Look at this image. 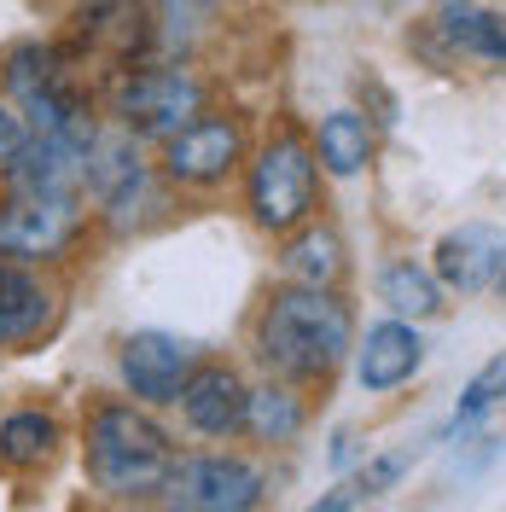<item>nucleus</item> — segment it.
Listing matches in <instances>:
<instances>
[{
  "label": "nucleus",
  "mask_w": 506,
  "mask_h": 512,
  "mask_svg": "<svg viewBox=\"0 0 506 512\" xmlns=\"http://www.w3.org/2000/svg\"><path fill=\"white\" fill-rule=\"evenodd\" d=\"M349 350V309L326 286L280 291L262 315V361L291 379H326Z\"/></svg>",
  "instance_id": "1"
},
{
  "label": "nucleus",
  "mask_w": 506,
  "mask_h": 512,
  "mask_svg": "<svg viewBox=\"0 0 506 512\" xmlns=\"http://www.w3.org/2000/svg\"><path fill=\"white\" fill-rule=\"evenodd\" d=\"M88 466L94 483L117 501H152L175 478V448L158 425L134 408H99L88 425Z\"/></svg>",
  "instance_id": "2"
},
{
  "label": "nucleus",
  "mask_w": 506,
  "mask_h": 512,
  "mask_svg": "<svg viewBox=\"0 0 506 512\" xmlns=\"http://www.w3.org/2000/svg\"><path fill=\"white\" fill-rule=\"evenodd\" d=\"M315 204V152L297 140V134H280L262 146V158L251 169V210L262 227H297Z\"/></svg>",
  "instance_id": "3"
},
{
  "label": "nucleus",
  "mask_w": 506,
  "mask_h": 512,
  "mask_svg": "<svg viewBox=\"0 0 506 512\" xmlns=\"http://www.w3.org/2000/svg\"><path fill=\"white\" fill-rule=\"evenodd\" d=\"M88 158H94V128H88V117L41 128L35 140L18 146L12 187L18 192H76V181H88Z\"/></svg>",
  "instance_id": "4"
},
{
  "label": "nucleus",
  "mask_w": 506,
  "mask_h": 512,
  "mask_svg": "<svg viewBox=\"0 0 506 512\" xmlns=\"http://www.w3.org/2000/svg\"><path fill=\"white\" fill-rule=\"evenodd\" d=\"M76 239V204L70 192H18L6 210H0V251L41 262V256H59Z\"/></svg>",
  "instance_id": "5"
},
{
  "label": "nucleus",
  "mask_w": 506,
  "mask_h": 512,
  "mask_svg": "<svg viewBox=\"0 0 506 512\" xmlns=\"http://www.w3.org/2000/svg\"><path fill=\"white\" fill-rule=\"evenodd\" d=\"M198 105H204V94L181 70H134L117 88V111L140 134H175V128H187L198 117Z\"/></svg>",
  "instance_id": "6"
},
{
  "label": "nucleus",
  "mask_w": 506,
  "mask_h": 512,
  "mask_svg": "<svg viewBox=\"0 0 506 512\" xmlns=\"http://www.w3.org/2000/svg\"><path fill=\"white\" fill-rule=\"evenodd\" d=\"M123 379L140 402H181L192 379V350L169 332H134L123 344Z\"/></svg>",
  "instance_id": "7"
},
{
  "label": "nucleus",
  "mask_w": 506,
  "mask_h": 512,
  "mask_svg": "<svg viewBox=\"0 0 506 512\" xmlns=\"http://www.w3.org/2000/svg\"><path fill=\"white\" fill-rule=\"evenodd\" d=\"M169 495L181 507H204V512H239L262 501V478L245 460H227V454H210V460H192L169 478Z\"/></svg>",
  "instance_id": "8"
},
{
  "label": "nucleus",
  "mask_w": 506,
  "mask_h": 512,
  "mask_svg": "<svg viewBox=\"0 0 506 512\" xmlns=\"http://www.w3.org/2000/svg\"><path fill=\"white\" fill-rule=\"evenodd\" d=\"M239 158V128L227 117H192L187 128L169 134V175L187 181V187H210L222 181Z\"/></svg>",
  "instance_id": "9"
},
{
  "label": "nucleus",
  "mask_w": 506,
  "mask_h": 512,
  "mask_svg": "<svg viewBox=\"0 0 506 512\" xmlns=\"http://www.w3.org/2000/svg\"><path fill=\"white\" fill-rule=\"evenodd\" d=\"M506 268V233L489 222H466L443 233V245H437V280L454 291H483L495 286Z\"/></svg>",
  "instance_id": "10"
},
{
  "label": "nucleus",
  "mask_w": 506,
  "mask_h": 512,
  "mask_svg": "<svg viewBox=\"0 0 506 512\" xmlns=\"http://www.w3.org/2000/svg\"><path fill=\"white\" fill-rule=\"evenodd\" d=\"M419 361H425V344H419V332L402 326V320H384L367 332V344H361V361H355V379L361 390H396L402 379L419 373Z\"/></svg>",
  "instance_id": "11"
},
{
  "label": "nucleus",
  "mask_w": 506,
  "mask_h": 512,
  "mask_svg": "<svg viewBox=\"0 0 506 512\" xmlns=\"http://www.w3.org/2000/svg\"><path fill=\"white\" fill-rule=\"evenodd\" d=\"M245 390H239V379L227 373V367H198L187 379V390H181V408H187V419L204 431V437H227V431H239L245 425Z\"/></svg>",
  "instance_id": "12"
},
{
  "label": "nucleus",
  "mask_w": 506,
  "mask_h": 512,
  "mask_svg": "<svg viewBox=\"0 0 506 512\" xmlns=\"http://www.w3.org/2000/svg\"><path fill=\"white\" fill-rule=\"evenodd\" d=\"M53 315V297L24 268H0V344H30Z\"/></svg>",
  "instance_id": "13"
},
{
  "label": "nucleus",
  "mask_w": 506,
  "mask_h": 512,
  "mask_svg": "<svg viewBox=\"0 0 506 512\" xmlns=\"http://www.w3.org/2000/svg\"><path fill=\"white\" fill-rule=\"evenodd\" d=\"M146 181V169H140V152H134V140H94V158H88V187L111 204V210H123L128 198L140 192Z\"/></svg>",
  "instance_id": "14"
},
{
  "label": "nucleus",
  "mask_w": 506,
  "mask_h": 512,
  "mask_svg": "<svg viewBox=\"0 0 506 512\" xmlns=\"http://www.w3.org/2000/svg\"><path fill=\"white\" fill-rule=\"evenodd\" d=\"M367 158H373V128H367V117L332 111V117L320 123V163H326L332 175H361Z\"/></svg>",
  "instance_id": "15"
},
{
  "label": "nucleus",
  "mask_w": 506,
  "mask_h": 512,
  "mask_svg": "<svg viewBox=\"0 0 506 512\" xmlns=\"http://www.w3.org/2000/svg\"><path fill=\"white\" fill-rule=\"evenodd\" d=\"M443 35L460 47V53H472V59L506 64V18L483 12V6H448L443 12Z\"/></svg>",
  "instance_id": "16"
},
{
  "label": "nucleus",
  "mask_w": 506,
  "mask_h": 512,
  "mask_svg": "<svg viewBox=\"0 0 506 512\" xmlns=\"http://www.w3.org/2000/svg\"><path fill=\"white\" fill-rule=\"evenodd\" d=\"M53 443H59V425L47 414H35V408L0 419V460L6 466H41L53 454Z\"/></svg>",
  "instance_id": "17"
},
{
  "label": "nucleus",
  "mask_w": 506,
  "mask_h": 512,
  "mask_svg": "<svg viewBox=\"0 0 506 512\" xmlns=\"http://www.w3.org/2000/svg\"><path fill=\"white\" fill-rule=\"evenodd\" d=\"M379 291H384V303H390L396 315H413V320L443 315V291H437V280H431L425 268H413V262H390Z\"/></svg>",
  "instance_id": "18"
},
{
  "label": "nucleus",
  "mask_w": 506,
  "mask_h": 512,
  "mask_svg": "<svg viewBox=\"0 0 506 512\" xmlns=\"http://www.w3.org/2000/svg\"><path fill=\"white\" fill-rule=\"evenodd\" d=\"M285 274L303 280V286H332V280L344 274V245H338V233H326V227L303 233V239L285 251Z\"/></svg>",
  "instance_id": "19"
},
{
  "label": "nucleus",
  "mask_w": 506,
  "mask_h": 512,
  "mask_svg": "<svg viewBox=\"0 0 506 512\" xmlns=\"http://www.w3.org/2000/svg\"><path fill=\"white\" fill-rule=\"evenodd\" d=\"M245 419H251L256 437H268V443H285V437L303 425V408H297L285 390H256L251 402H245Z\"/></svg>",
  "instance_id": "20"
},
{
  "label": "nucleus",
  "mask_w": 506,
  "mask_h": 512,
  "mask_svg": "<svg viewBox=\"0 0 506 512\" xmlns=\"http://www.w3.org/2000/svg\"><path fill=\"white\" fill-rule=\"evenodd\" d=\"M59 82V59L47 53V47H18L12 59H6V88L18 99L41 94V88H53Z\"/></svg>",
  "instance_id": "21"
},
{
  "label": "nucleus",
  "mask_w": 506,
  "mask_h": 512,
  "mask_svg": "<svg viewBox=\"0 0 506 512\" xmlns=\"http://www.w3.org/2000/svg\"><path fill=\"white\" fill-rule=\"evenodd\" d=\"M501 396H506V355H495V361H489V367H477V379L466 384V396H460V414H454V419L466 425V419L489 414Z\"/></svg>",
  "instance_id": "22"
},
{
  "label": "nucleus",
  "mask_w": 506,
  "mask_h": 512,
  "mask_svg": "<svg viewBox=\"0 0 506 512\" xmlns=\"http://www.w3.org/2000/svg\"><path fill=\"white\" fill-rule=\"evenodd\" d=\"M216 0H158V24L169 41H192V35L210 24Z\"/></svg>",
  "instance_id": "23"
},
{
  "label": "nucleus",
  "mask_w": 506,
  "mask_h": 512,
  "mask_svg": "<svg viewBox=\"0 0 506 512\" xmlns=\"http://www.w3.org/2000/svg\"><path fill=\"white\" fill-rule=\"evenodd\" d=\"M18 146H24V117L0 105V158H18Z\"/></svg>",
  "instance_id": "24"
},
{
  "label": "nucleus",
  "mask_w": 506,
  "mask_h": 512,
  "mask_svg": "<svg viewBox=\"0 0 506 512\" xmlns=\"http://www.w3.org/2000/svg\"><path fill=\"white\" fill-rule=\"evenodd\" d=\"M495 286H501V291H506V268H501V280H495Z\"/></svg>",
  "instance_id": "25"
}]
</instances>
